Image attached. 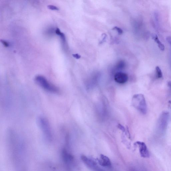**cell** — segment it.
Listing matches in <instances>:
<instances>
[{
	"instance_id": "1",
	"label": "cell",
	"mask_w": 171,
	"mask_h": 171,
	"mask_svg": "<svg viewBox=\"0 0 171 171\" xmlns=\"http://www.w3.org/2000/svg\"><path fill=\"white\" fill-rule=\"evenodd\" d=\"M35 81L41 88L47 92L53 93H57L59 92V89L55 85L50 83L46 77L41 75L36 76Z\"/></svg>"
},
{
	"instance_id": "2",
	"label": "cell",
	"mask_w": 171,
	"mask_h": 171,
	"mask_svg": "<svg viewBox=\"0 0 171 171\" xmlns=\"http://www.w3.org/2000/svg\"><path fill=\"white\" fill-rule=\"evenodd\" d=\"M132 105L143 115L147 111V106L145 98L142 94L134 95L132 99Z\"/></svg>"
},
{
	"instance_id": "3",
	"label": "cell",
	"mask_w": 171,
	"mask_h": 171,
	"mask_svg": "<svg viewBox=\"0 0 171 171\" xmlns=\"http://www.w3.org/2000/svg\"><path fill=\"white\" fill-rule=\"evenodd\" d=\"M38 124L45 137L50 139L52 137V130L47 120L44 117L40 116L38 119Z\"/></svg>"
},
{
	"instance_id": "4",
	"label": "cell",
	"mask_w": 171,
	"mask_h": 171,
	"mask_svg": "<svg viewBox=\"0 0 171 171\" xmlns=\"http://www.w3.org/2000/svg\"><path fill=\"white\" fill-rule=\"evenodd\" d=\"M169 114L167 112H163L159 118L157 128L158 131L163 133L166 130L169 122Z\"/></svg>"
},
{
	"instance_id": "5",
	"label": "cell",
	"mask_w": 171,
	"mask_h": 171,
	"mask_svg": "<svg viewBox=\"0 0 171 171\" xmlns=\"http://www.w3.org/2000/svg\"><path fill=\"white\" fill-rule=\"evenodd\" d=\"M135 145L139 147L140 155L143 158H149L150 153L145 143L138 142L135 143Z\"/></svg>"
},
{
	"instance_id": "6",
	"label": "cell",
	"mask_w": 171,
	"mask_h": 171,
	"mask_svg": "<svg viewBox=\"0 0 171 171\" xmlns=\"http://www.w3.org/2000/svg\"><path fill=\"white\" fill-rule=\"evenodd\" d=\"M128 75L125 73L119 72L116 73L114 76V79L115 82L119 84H124L128 80Z\"/></svg>"
},
{
	"instance_id": "7",
	"label": "cell",
	"mask_w": 171,
	"mask_h": 171,
	"mask_svg": "<svg viewBox=\"0 0 171 171\" xmlns=\"http://www.w3.org/2000/svg\"><path fill=\"white\" fill-rule=\"evenodd\" d=\"M97 161L100 166L103 167H109L111 165L109 158L103 154H101Z\"/></svg>"
},
{
	"instance_id": "8",
	"label": "cell",
	"mask_w": 171,
	"mask_h": 171,
	"mask_svg": "<svg viewBox=\"0 0 171 171\" xmlns=\"http://www.w3.org/2000/svg\"><path fill=\"white\" fill-rule=\"evenodd\" d=\"M81 158L84 163L90 167H93L96 165V161L91 159L88 158L85 155L81 156Z\"/></svg>"
},
{
	"instance_id": "9",
	"label": "cell",
	"mask_w": 171,
	"mask_h": 171,
	"mask_svg": "<svg viewBox=\"0 0 171 171\" xmlns=\"http://www.w3.org/2000/svg\"><path fill=\"white\" fill-rule=\"evenodd\" d=\"M152 39L154 40L158 44V47L161 50L163 51L165 49L164 45L159 40L158 37L157 35L152 34L151 36Z\"/></svg>"
},
{
	"instance_id": "10",
	"label": "cell",
	"mask_w": 171,
	"mask_h": 171,
	"mask_svg": "<svg viewBox=\"0 0 171 171\" xmlns=\"http://www.w3.org/2000/svg\"><path fill=\"white\" fill-rule=\"evenodd\" d=\"M155 72V76L157 79H161L163 77V73H162L161 69L158 66L156 67Z\"/></svg>"
},
{
	"instance_id": "11",
	"label": "cell",
	"mask_w": 171,
	"mask_h": 171,
	"mask_svg": "<svg viewBox=\"0 0 171 171\" xmlns=\"http://www.w3.org/2000/svg\"><path fill=\"white\" fill-rule=\"evenodd\" d=\"M166 40L168 43L169 44L170 46V66L171 67V37H168L166 38Z\"/></svg>"
},
{
	"instance_id": "12",
	"label": "cell",
	"mask_w": 171,
	"mask_h": 171,
	"mask_svg": "<svg viewBox=\"0 0 171 171\" xmlns=\"http://www.w3.org/2000/svg\"><path fill=\"white\" fill-rule=\"evenodd\" d=\"M125 65V62L124 61H120L117 65V67L120 69H122L124 67Z\"/></svg>"
},
{
	"instance_id": "13",
	"label": "cell",
	"mask_w": 171,
	"mask_h": 171,
	"mask_svg": "<svg viewBox=\"0 0 171 171\" xmlns=\"http://www.w3.org/2000/svg\"><path fill=\"white\" fill-rule=\"evenodd\" d=\"M113 29L114 30H116L118 32L119 35H121L123 34V31L122 30L121 28H118V27L115 26L113 28Z\"/></svg>"
},
{
	"instance_id": "14",
	"label": "cell",
	"mask_w": 171,
	"mask_h": 171,
	"mask_svg": "<svg viewBox=\"0 0 171 171\" xmlns=\"http://www.w3.org/2000/svg\"><path fill=\"white\" fill-rule=\"evenodd\" d=\"M47 7L50 9L52 10H58L59 8L54 5H49L47 6Z\"/></svg>"
},
{
	"instance_id": "15",
	"label": "cell",
	"mask_w": 171,
	"mask_h": 171,
	"mask_svg": "<svg viewBox=\"0 0 171 171\" xmlns=\"http://www.w3.org/2000/svg\"><path fill=\"white\" fill-rule=\"evenodd\" d=\"M56 33L57 35H59L60 36H61L63 33H62L61 32L60 30V29L58 28H57L56 29Z\"/></svg>"
},
{
	"instance_id": "16",
	"label": "cell",
	"mask_w": 171,
	"mask_h": 171,
	"mask_svg": "<svg viewBox=\"0 0 171 171\" xmlns=\"http://www.w3.org/2000/svg\"><path fill=\"white\" fill-rule=\"evenodd\" d=\"M1 41L5 47H8L9 46V44L8 42H7V41H6L4 40H1Z\"/></svg>"
},
{
	"instance_id": "17",
	"label": "cell",
	"mask_w": 171,
	"mask_h": 171,
	"mask_svg": "<svg viewBox=\"0 0 171 171\" xmlns=\"http://www.w3.org/2000/svg\"><path fill=\"white\" fill-rule=\"evenodd\" d=\"M73 56L74 57L77 59H80L81 57V56L78 54H73Z\"/></svg>"
},
{
	"instance_id": "18",
	"label": "cell",
	"mask_w": 171,
	"mask_h": 171,
	"mask_svg": "<svg viewBox=\"0 0 171 171\" xmlns=\"http://www.w3.org/2000/svg\"><path fill=\"white\" fill-rule=\"evenodd\" d=\"M167 85L168 87H169V88L170 90L171 91V81H169V82H168Z\"/></svg>"
}]
</instances>
